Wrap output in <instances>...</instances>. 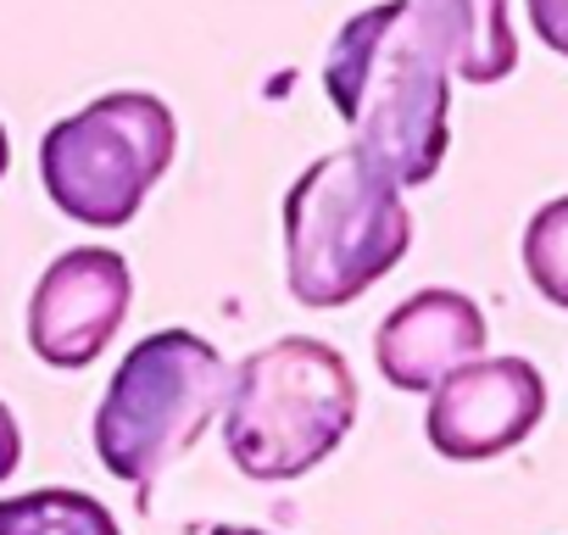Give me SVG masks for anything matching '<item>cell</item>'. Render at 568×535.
Returning <instances> with one entry per match:
<instances>
[{"mask_svg": "<svg viewBox=\"0 0 568 535\" xmlns=\"http://www.w3.org/2000/svg\"><path fill=\"white\" fill-rule=\"evenodd\" d=\"M324 90L352 129V151L402 190L440 173L452 145V68L418 0H379L346 18L324 57Z\"/></svg>", "mask_w": 568, "mask_h": 535, "instance_id": "1", "label": "cell"}, {"mask_svg": "<svg viewBox=\"0 0 568 535\" xmlns=\"http://www.w3.org/2000/svg\"><path fill=\"white\" fill-rule=\"evenodd\" d=\"M413 245L402 184L363 151H324L284 195V285L313 313L368 296Z\"/></svg>", "mask_w": 568, "mask_h": 535, "instance_id": "2", "label": "cell"}, {"mask_svg": "<svg viewBox=\"0 0 568 535\" xmlns=\"http://www.w3.org/2000/svg\"><path fill=\"white\" fill-rule=\"evenodd\" d=\"M357 424V380L329 341L278 335L240 357L223 396V446L245 480L284 485L335 457Z\"/></svg>", "mask_w": 568, "mask_h": 535, "instance_id": "3", "label": "cell"}, {"mask_svg": "<svg viewBox=\"0 0 568 535\" xmlns=\"http://www.w3.org/2000/svg\"><path fill=\"white\" fill-rule=\"evenodd\" d=\"M229 374L234 369L217 357V346L190 330L145 335L118 363L95 407V452L106 474L145 496L156 474L179 463L206 435V424L223 413Z\"/></svg>", "mask_w": 568, "mask_h": 535, "instance_id": "4", "label": "cell"}, {"mask_svg": "<svg viewBox=\"0 0 568 535\" xmlns=\"http://www.w3.org/2000/svg\"><path fill=\"white\" fill-rule=\"evenodd\" d=\"M173 107L151 90H112L84 112L51 123V134L40 140V184L73 223L129 229L156 179L173 168Z\"/></svg>", "mask_w": 568, "mask_h": 535, "instance_id": "5", "label": "cell"}, {"mask_svg": "<svg viewBox=\"0 0 568 535\" xmlns=\"http://www.w3.org/2000/svg\"><path fill=\"white\" fill-rule=\"evenodd\" d=\"M546 418V380L529 357H468L429 391V446L452 463H485L535 435Z\"/></svg>", "mask_w": 568, "mask_h": 535, "instance_id": "6", "label": "cell"}, {"mask_svg": "<svg viewBox=\"0 0 568 535\" xmlns=\"http://www.w3.org/2000/svg\"><path fill=\"white\" fill-rule=\"evenodd\" d=\"M134 302L129 256L112 245L62 251L29 296V346L51 369H90L123 330Z\"/></svg>", "mask_w": 568, "mask_h": 535, "instance_id": "7", "label": "cell"}, {"mask_svg": "<svg viewBox=\"0 0 568 535\" xmlns=\"http://www.w3.org/2000/svg\"><path fill=\"white\" fill-rule=\"evenodd\" d=\"M485 341H490V330H485L479 302L463 296V291L429 285V291H418V296H407L402 307L385 313V324L374 335V363H379V374L396 391L424 396L452 369H463L468 357H479Z\"/></svg>", "mask_w": 568, "mask_h": 535, "instance_id": "8", "label": "cell"}, {"mask_svg": "<svg viewBox=\"0 0 568 535\" xmlns=\"http://www.w3.org/2000/svg\"><path fill=\"white\" fill-rule=\"evenodd\" d=\"M418 12L463 84H501L518 68V40L507 23V0H418Z\"/></svg>", "mask_w": 568, "mask_h": 535, "instance_id": "9", "label": "cell"}, {"mask_svg": "<svg viewBox=\"0 0 568 535\" xmlns=\"http://www.w3.org/2000/svg\"><path fill=\"white\" fill-rule=\"evenodd\" d=\"M0 535H123V529L106 502L51 485V491L0 496Z\"/></svg>", "mask_w": 568, "mask_h": 535, "instance_id": "10", "label": "cell"}, {"mask_svg": "<svg viewBox=\"0 0 568 535\" xmlns=\"http://www.w3.org/2000/svg\"><path fill=\"white\" fill-rule=\"evenodd\" d=\"M524 274L557 313H568V195L535 206L524 223Z\"/></svg>", "mask_w": 568, "mask_h": 535, "instance_id": "11", "label": "cell"}, {"mask_svg": "<svg viewBox=\"0 0 568 535\" xmlns=\"http://www.w3.org/2000/svg\"><path fill=\"white\" fill-rule=\"evenodd\" d=\"M524 7H529V29L540 34V46L568 57V0H524Z\"/></svg>", "mask_w": 568, "mask_h": 535, "instance_id": "12", "label": "cell"}, {"mask_svg": "<svg viewBox=\"0 0 568 535\" xmlns=\"http://www.w3.org/2000/svg\"><path fill=\"white\" fill-rule=\"evenodd\" d=\"M18 463H23V430H18L12 407L0 402V485H7V480L18 474Z\"/></svg>", "mask_w": 568, "mask_h": 535, "instance_id": "13", "label": "cell"}, {"mask_svg": "<svg viewBox=\"0 0 568 535\" xmlns=\"http://www.w3.org/2000/svg\"><path fill=\"white\" fill-rule=\"evenodd\" d=\"M7 168H12V134H7V123H0V179H7Z\"/></svg>", "mask_w": 568, "mask_h": 535, "instance_id": "14", "label": "cell"}, {"mask_svg": "<svg viewBox=\"0 0 568 535\" xmlns=\"http://www.w3.org/2000/svg\"><path fill=\"white\" fill-rule=\"evenodd\" d=\"M212 535H267V529H251V524H217Z\"/></svg>", "mask_w": 568, "mask_h": 535, "instance_id": "15", "label": "cell"}]
</instances>
